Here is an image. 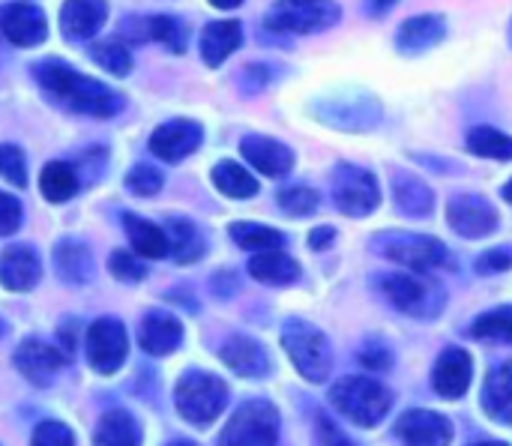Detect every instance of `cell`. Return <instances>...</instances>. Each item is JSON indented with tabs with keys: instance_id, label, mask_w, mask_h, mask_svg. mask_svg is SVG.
<instances>
[{
	"instance_id": "cell-1",
	"label": "cell",
	"mask_w": 512,
	"mask_h": 446,
	"mask_svg": "<svg viewBox=\"0 0 512 446\" xmlns=\"http://www.w3.org/2000/svg\"><path fill=\"white\" fill-rule=\"evenodd\" d=\"M36 81L60 108H69V111H78V114L111 117V114H117L123 108L120 93H114L102 81H93V78L75 72L72 66L57 63V60L39 63L36 66Z\"/></svg>"
},
{
	"instance_id": "cell-2",
	"label": "cell",
	"mask_w": 512,
	"mask_h": 446,
	"mask_svg": "<svg viewBox=\"0 0 512 446\" xmlns=\"http://www.w3.org/2000/svg\"><path fill=\"white\" fill-rule=\"evenodd\" d=\"M330 402L354 426H378L387 417L393 396L375 378H345L330 390Z\"/></svg>"
},
{
	"instance_id": "cell-3",
	"label": "cell",
	"mask_w": 512,
	"mask_h": 446,
	"mask_svg": "<svg viewBox=\"0 0 512 446\" xmlns=\"http://www.w3.org/2000/svg\"><path fill=\"white\" fill-rule=\"evenodd\" d=\"M282 345L291 357V363L297 366V372L309 381V384H321L330 378L333 369V351L327 336L306 324V321H288L282 330Z\"/></svg>"
},
{
	"instance_id": "cell-4",
	"label": "cell",
	"mask_w": 512,
	"mask_h": 446,
	"mask_svg": "<svg viewBox=\"0 0 512 446\" xmlns=\"http://www.w3.org/2000/svg\"><path fill=\"white\" fill-rule=\"evenodd\" d=\"M225 402H228V387L210 372H186L177 381L174 405L180 417L195 426H210L225 411Z\"/></svg>"
},
{
	"instance_id": "cell-5",
	"label": "cell",
	"mask_w": 512,
	"mask_h": 446,
	"mask_svg": "<svg viewBox=\"0 0 512 446\" xmlns=\"http://www.w3.org/2000/svg\"><path fill=\"white\" fill-rule=\"evenodd\" d=\"M339 6L333 0H276L264 24L276 33H321L339 21Z\"/></svg>"
},
{
	"instance_id": "cell-6",
	"label": "cell",
	"mask_w": 512,
	"mask_h": 446,
	"mask_svg": "<svg viewBox=\"0 0 512 446\" xmlns=\"http://www.w3.org/2000/svg\"><path fill=\"white\" fill-rule=\"evenodd\" d=\"M276 438L279 411L264 399H252L234 411L219 438V446H276Z\"/></svg>"
},
{
	"instance_id": "cell-7",
	"label": "cell",
	"mask_w": 512,
	"mask_h": 446,
	"mask_svg": "<svg viewBox=\"0 0 512 446\" xmlns=\"http://www.w3.org/2000/svg\"><path fill=\"white\" fill-rule=\"evenodd\" d=\"M384 297L405 315L414 318H435L444 309V291L438 282L417 276V273H393L381 279Z\"/></svg>"
},
{
	"instance_id": "cell-8",
	"label": "cell",
	"mask_w": 512,
	"mask_h": 446,
	"mask_svg": "<svg viewBox=\"0 0 512 446\" xmlns=\"http://www.w3.org/2000/svg\"><path fill=\"white\" fill-rule=\"evenodd\" d=\"M333 201L345 216H369L381 201V189L372 171L360 165H336L333 171Z\"/></svg>"
},
{
	"instance_id": "cell-9",
	"label": "cell",
	"mask_w": 512,
	"mask_h": 446,
	"mask_svg": "<svg viewBox=\"0 0 512 446\" xmlns=\"http://www.w3.org/2000/svg\"><path fill=\"white\" fill-rule=\"evenodd\" d=\"M129 354L126 330L117 318H99L87 330V363L99 375H114Z\"/></svg>"
},
{
	"instance_id": "cell-10",
	"label": "cell",
	"mask_w": 512,
	"mask_h": 446,
	"mask_svg": "<svg viewBox=\"0 0 512 446\" xmlns=\"http://www.w3.org/2000/svg\"><path fill=\"white\" fill-rule=\"evenodd\" d=\"M324 123H333L348 132H363L381 120V105L375 96L360 90H345L336 99H324L321 111H315Z\"/></svg>"
},
{
	"instance_id": "cell-11",
	"label": "cell",
	"mask_w": 512,
	"mask_h": 446,
	"mask_svg": "<svg viewBox=\"0 0 512 446\" xmlns=\"http://www.w3.org/2000/svg\"><path fill=\"white\" fill-rule=\"evenodd\" d=\"M384 255L423 273V270H438L450 264V252L441 240L435 237H420V234H393L384 240Z\"/></svg>"
},
{
	"instance_id": "cell-12",
	"label": "cell",
	"mask_w": 512,
	"mask_h": 446,
	"mask_svg": "<svg viewBox=\"0 0 512 446\" xmlns=\"http://www.w3.org/2000/svg\"><path fill=\"white\" fill-rule=\"evenodd\" d=\"M447 222L456 234L480 240L498 231V210L483 195H456L447 204Z\"/></svg>"
},
{
	"instance_id": "cell-13",
	"label": "cell",
	"mask_w": 512,
	"mask_h": 446,
	"mask_svg": "<svg viewBox=\"0 0 512 446\" xmlns=\"http://www.w3.org/2000/svg\"><path fill=\"white\" fill-rule=\"evenodd\" d=\"M204 141V129L195 120H168L150 135V153L162 162H180L192 156Z\"/></svg>"
},
{
	"instance_id": "cell-14",
	"label": "cell",
	"mask_w": 512,
	"mask_h": 446,
	"mask_svg": "<svg viewBox=\"0 0 512 446\" xmlns=\"http://www.w3.org/2000/svg\"><path fill=\"white\" fill-rule=\"evenodd\" d=\"M0 30L12 45L33 48V45L45 42L48 21H45V12L33 3H9L0 12Z\"/></svg>"
},
{
	"instance_id": "cell-15",
	"label": "cell",
	"mask_w": 512,
	"mask_h": 446,
	"mask_svg": "<svg viewBox=\"0 0 512 446\" xmlns=\"http://www.w3.org/2000/svg\"><path fill=\"white\" fill-rule=\"evenodd\" d=\"M396 438L402 446H450L453 426L435 411H408L396 423Z\"/></svg>"
},
{
	"instance_id": "cell-16",
	"label": "cell",
	"mask_w": 512,
	"mask_h": 446,
	"mask_svg": "<svg viewBox=\"0 0 512 446\" xmlns=\"http://www.w3.org/2000/svg\"><path fill=\"white\" fill-rule=\"evenodd\" d=\"M63 363H66V354L39 339H27L15 351V369L36 387L51 384V378L63 369Z\"/></svg>"
},
{
	"instance_id": "cell-17",
	"label": "cell",
	"mask_w": 512,
	"mask_h": 446,
	"mask_svg": "<svg viewBox=\"0 0 512 446\" xmlns=\"http://www.w3.org/2000/svg\"><path fill=\"white\" fill-rule=\"evenodd\" d=\"M240 150L246 156V162L261 171L264 177H285L291 168H294V153L291 147H285L282 141L276 138H267V135H246L240 141Z\"/></svg>"
},
{
	"instance_id": "cell-18",
	"label": "cell",
	"mask_w": 512,
	"mask_h": 446,
	"mask_svg": "<svg viewBox=\"0 0 512 446\" xmlns=\"http://www.w3.org/2000/svg\"><path fill=\"white\" fill-rule=\"evenodd\" d=\"M471 375H474L471 354L462 348H447L435 363L432 384L444 399H462L471 387Z\"/></svg>"
},
{
	"instance_id": "cell-19",
	"label": "cell",
	"mask_w": 512,
	"mask_h": 446,
	"mask_svg": "<svg viewBox=\"0 0 512 446\" xmlns=\"http://www.w3.org/2000/svg\"><path fill=\"white\" fill-rule=\"evenodd\" d=\"M108 18V3L105 0H66L60 9V30L66 39L81 42L90 39L102 30Z\"/></svg>"
},
{
	"instance_id": "cell-20",
	"label": "cell",
	"mask_w": 512,
	"mask_h": 446,
	"mask_svg": "<svg viewBox=\"0 0 512 446\" xmlns=\"http://www.w3.org/2000/svg\"><path fill=\"white\" fill-rule=\"evenodd\" d=\"M138 342L153 357H168L183 342V324L168 312H147L138 327Z\"/></svg>"
},
{
	"instance_id": "cell-21",
	"label": "cell",
	"mask_w": 512,
	"mask_h": 446,
	"mask_svg": "<svg viewBox=\"0 0 512 446\" xmlns=\"http://www.w3.org/2000/svg\"><path fill=\"white\" fill-rule=\"evenodd\" d=\"M42 276V261L30 246H9L0 255V285L6 291H30Z\"/></svg>"
},
{
	"instance_id": "cell-22",
	"label": "cell",
	"mask_w": 512,
	"mask_h": 446,
	"mask_svg": "<svg viewBox=\"0 0 512 446\" xmlns=\"http://www.w3.org/2000/svg\"><path fill=\"white\" fill-rule=\"evenodd\" d=\"M222 363L237 372L240 378H264L270 372V360H267V351L249 339V336H231L222 351H219Z\"/></svg>"
},
{
	"instance_id": "cell-23",
	"label": "cell",
	"mask_w": 512,
	"mask_h": 446,
	"mask_svg": "<svg viewBox=\"0 0 512 446\" xmlns=\"http://www.w3.org/2000/svg\"><path fill=\"white\" fill-rule=\"evenodd\" d=\"M243 42V27L240 21H210L201 30V57L207 66H222L225 57H231Z\"/></svg>"
},
{
	"instance_id": "cell-24",
	"label": "cell",
	"mask_w": 512,
	"mask_h": 446,
	"mask_svg": "<svg viewBox=\"0 0 512 446\" xmlns=\"http://www.w3.org/2000/svg\"><path fill=\"white\" fill-rule=\"evenodd\" d=\"M444 27H447V24H444L441 15H414V18H408V21L399 27V33H396V48H399L402 54H423V51H429L432 45L441 42Z\"/></svg>"
},
{
	"instance_id": "cell-25",
	"label": "cell",
	"mask_w": 512,
	"mask_h": 446,
	"mask_svg": "<svg viewBox=\"0 0 512 446\" xmlns=\"http://www.w3.org/2000/svg\"><path fill=\"white\" fill-rule=\"evenodd\" d=\"M393 198H396V207L411 219H423L435 210V192L420 177H414L408 171H396Z\"/></svg>"
},
{
	"instance_id": "cell-26",
	"label": "cell",
	"mask_w": 512,
	"mask_h": 446,
	"mask_svg": "<svg viewBox=\"0 0 512 446\" xmlns=\"http://www.w3.org/2000/svg\"><path fill=\"white\" fill-rule=\"evenodd\" d=\"M54 267L69 285H84L93 279V255L81 240H60L54 249Z\"/></svg>"
},
{
	"instance_id": "cell-27",
	"label": "cell",
	"mask_w": 512,
	"mask_h": 446,
	"mask_svg": "<svg viewBox=\"0 0 512 446\" xmlns=\"http://www.w3.org/2000/svg\"><path fill=\"white\" fill-rule=\"evenodd\" d=\"M249 276L264 285H291L300 279V264L291 255L270 249V252H258L249 261Z\"/></svg>"
},
{
	"instance_id": "cell-28",
	"label": "cell",
	"mask_w": 512,
	"mask_h": 446,
	"mask_svg": "<svg viewBox=\"0 0 512 446\" xmlns=\"http://www.w3.org/2000/svg\"><path fill=\"white\" fill-rule=\"evenodd\" d=\"M123 228H126V237H129L135 255H141V258H165L168 255V234H165V228L153 225L150 219L132 216V213L123 216Z\"/></svg>"
},
{
	"instance_id": "cell-29",
	"label": "cell",
	"mask_w": 512,
	"mask_h": 446,
	"mask_svg": "<svg viewBox=\"0 0 512 446\" xmlns=\"http://www.w3.org/2000/svg\"><path fill=\"white\" fill-rule=\"evenodd\" d=\"M93 444L141 446V429H138V423H135L132 414H126V411H108V414H102V420L96 423Z\"/></svg>"
},
{
	"instance_id": "cell-30",
	"label": "cell",
	"mask_w": 512,
	"mask_h": 446,
	"mask_svg": "<svg viewBox=\"0 0 512 446\" xmlns=\"http://www.w3.org/2000/svg\"><path fill=\"white\" fill-rule=\"evenodd\" d=\"M168 255H174L177 264H195L204 255V237L189 219H168Z\"/></svg>"
},
{
	"instance_id": "cell-31",
	"label": "cell",
	"mask_w": 512,
	"mask_h": 446,
	"mask_svg": "<svg viewBox=\"0 0 512 446\" xmlns=\"http://www.w3.org/2000/svg\"><path fill=\"white\" fill-rule=\"evenodd\" d=\"M483 405L489 417L512 423V363H504L501 369L489 375L486 390H483Z\"/></svg>"
},
{
	"instance_id": "cell-32",
	"label": "cell",
	"mask_w": 512,
	"mask_h": 446,
	"mask_svg": "<svg viewBox=\"0 0 512 446\" xmlns=\"http://www.w3.org/2000/svg\"><path fill=\"white\" fill-rule=\"evenodd\" d=\"M39 189H42L45 201L63 204V201H69V198L78 192V174H75V168L66 165V162H48V165L42 168Z\"/></svg>"
},
{
	"instance_id": "cell-33",
	"label": "cell",
	"mask_w": 512,
	"mask_h": 446,
	"mask_svg": "<svg viewBox=\"0 0 512 446\" xmlns=\"http://www.w3.org/2000/svg\"><path fill=\"white\" fill-rule=\"evenodd\" d=\"M213 183L222 195L228 198H252L258 192V180L237 162L231 159H222L216 168H213Z\"/></svg>"
},
{
	"instance_id": "cell-34",
	"label": "cell",
	"mask_w": 512,
	"mask_h": 446,
	"mask_svg": "<svg viewBox=\"0 0 512 446\" xmlns=\"http://www.w3.org/2000/svg\"><path fill=\"white\" fill-rule=\"evenodd\" d=\"M468 150L474 156L483 159H498V162H510L512 159V138L504 135L501 129L492 126H474L468 132Z\"/></svg>"
},
{
	"instance_id": "cell-35",
	"label": "cell",
	"mask_w": 512,
	"mask_h": 446,
	"mask_svg": "<svg viewBox=\"0 0 512 446\" xmlns=\"http://www.w3.org/2000/svg\"><path fill=\"white\" fill-rule=\"evenodd\" d=\"M231 240L240 249H252V252H270V249H282L285 237L276 228L258 225V222H234L231 225Z\"/></svg>"
},
{
	"instance_id": "cell-36",
	"label": "cell",
	"mask_w": 512,
	"mask_h": 446,
	"mask_svg": "<svg viewBox=\"0 0 512 446\" xmlns=\"http://www.w3.org/2000/svg\"><path fill=\"white\" fill-rule=\"evenodd\" d=\"M147 24V39L162 42L168 51L183 54L186 51V27L183 21H177L174 15H156V18H144Z\"/></svg>"
},
{
	"instance_id": "cell-37",
	"label": "cell",
	"mask_w": 512,
	"mask_h": 446,
	"mask_svg": "<svg viewBox=\"0 0 512 446\" xmlns=\"http://www.w3.org/2000/svg\"><path fill=\"white\" fill-rule=\"evenodd\" d=\"M90 57L111 75H129L132 69V54L120 39H102L90 45Z\"/></svg>"
},
{
	"instance_id": "cell-38",
	"label": "cell",
	"mask_w": 512,
	"mask_h": 446,
	"mask_svg": "<svg viewBox=\"0 0 512 446\" xmlns=\"http://www.w3.org/2000/svg\"><path fill=\"white\" fill-rule=\"evenodd\" d=\"M474 339H492V342H512V306H501L495 312H486L471 327Z\"/></svg>"
},
{
	"instance_id": "cell-39",
	"label": "cell",
	"mask_w": 512,
	"mask_h": 446,
	"mask_svg": "<svg viewBox=\"0 0 512 446\" xmlns=\"http://www.w3.org/2000/svg\"><path fill=\"white\" fill-rule=\"evenodd\" d=\"M318 201H321V195L309 186H288L279 192V207L288 216H309L318 210Z\"/></svg>"
},
{
	"instance_id": "cell-40",
	"label": "cell",
	"mask_w": 512,
	"mask_h": 446,
	"mask_svg": "<svg viewBox=\"0 0 512 446\" xmlns=\"http://www.w3.org/2000/svg\"><path fill=\"white\" fill-rule=\"evenodd\" d=\"M162 183H165V177H162V171L153 168V165H135V168L126 174V189H129L132 195H141V198L156 195V192L162 189Z\"/></svg>"
},
{
	"instance_id": "cell-41",
	"label": "cell",
	"mask_w": 512,
	"mask_h": 446,
	"mask_svg": "<svg viewBox=\"0 0 512 446\" xmlns=\"http://www.w3.org/2000/svg\"><path fill=\"white\" fill-rule=\"evenodd\" d=\"M108 270H111V276H114L117 282H126V285H135V282H141V279L147 276V267H144L132 252H126V249L111 252Z\"/></svg>"
},
{
	"instance_id": "cell-42",
	"label": "cell",
	"mask_w": 512,
	"mask_h": 446,
	"mask_svg": "<svg viewBox=\"0 0 512 446\" xmlns=\"http://www.w3.org/2000/svg\"><path fill=\"white\" fill-rule=\"evenodd\" d=\"M0 177L12 186H24L27 183V165H24V153L15 144H0Z\"/></svg>"
},
{
	"instance_id": "cell-43",
	"label": "cell",
	"mask_w": 512,
	"mask_h": 446,
	"mask_svg": "<svg viewBox=\"0 0 512 446\" xmlns=\"http://www.w3.org/2000/svg\"><path fill=\"white\" fill-rule=\"evenodd\" d=\"M30 446H75V438H72L69 426H63L57 420H45L36 426Z\"/></svg>"
},
{
	"instance_id": "cell-44",
	"label": "cell",
	"mask_w": 512,
	"mask_h": 446,
	"mask_svg": "<svg viewBox=\"0 0 512 446\" xmlns=\"http://www.w3.org/2000/svg\"><path fill=\"white\" fill-rule=\"evenodd\" d=\"M21 225V201L15 195L0 192V237L15 234Z\"/></svg>"
},
{
	"instance_id": "cell-45",
	"label": "cell",
	"mask_w": 512,
	"mask_h": 446,
	"mask_svg": "<svg viewBox=\"0 0 512 446\" xmlns=\"http://www.w3.org/2000/svg\"><path fill=\"white\" fill-rule=\"evenodd\" d=\"M510 267L512 252H507V249H492V252H486V255L477 258V273H483V276L504 273V270H510Z\"/></svg>"
},
{
	"instance_id": "cell-46",
	"label": "cell",
	"mask_w": 512,
	"mask_h": 446,
	"mask_svg": "<svg viewBox=\"0 0 512 446\" xmlns=\"http://www.w3.org/2000/svg\"><path fill=\"white\" fill-rule=\"evenodd\" d=\"M360 360H363L369 369H387V366H390V354H387L384 348H378V345L366 348V351L360 354Z\"/></svg>"
},
{
	"instance_id": "cell-47",
	"label": "cell",
	"mask_w": 512,
	"mask_h": 446,
	"mask_svg": "<svg viewBox=\"0 0 512 446\" xmlns=\"http://www.w3.org/2000/svg\"><path fill=\"white\" fill-rule=\"evenodd\" d=\"M318 426H321V438H324V444L327 446H351V441L345 438V435H339L336 429H333V423L330 420H318Z\"/></svg>"
},
{
	"instance_id": "cell-48",
	"label": "cell",
	"mask_w": 512,
	"mask_h": 446,
	"mask_svg": "<svg viewBox=\"0 0 512 446\" xmlns=\"http://www.w3.org/2000/svg\"><path fill=\"white\" fill-rule=\"evenodd\" d=\"M333 240H336V231H333L330 225H324V228H315V231L309 234V246H312V249H327Z\"/></svg>"
},
{
	"instance_id": "cell-49",
	"label": "cell",
	"mask_w": 512,
	"mask_h": 446,
	"mask_svg": "<svg viewBox=\"0 0 512 446\" xmlns=\"http://www.w3.org/2000/svg\"><path fill=\"white\" fill-rule=\"evenodd\" d=\"M366 6H369V12H372V15H384L387 9H393V6H396V0H366Z\"/></svg>"
},
{
	"instance_id": "cell-50",
	"label": "cell",
	"mask_w": 512,
	"mask_h": 446,
	"mask_svg": "<svg viewBox=\"0 0 512 446\" xmlns=\"http://www.w3.org/2000/svg\"><path fill=\"white\" fill-rule=\"evenodd\" d=\"M213 6H219V9H234V6H240L243 0H210Z\"/></svg>"
},
{
	"instance_id": "cell-51",
	"label": "cell",
	"mask_w": 512,
	"mask_h": 446,
	"mask_svg": "<svg viewBox=\"0 0 512 446\" xmlns=\"http://www.w3.org/2000/svg\"><path fill=\"white\" fill-rule=\"evenodd\" d=\"M504 198H507V201H510V204H512V180H510V183H507V186H504Z\"/></svg>"
},
{
	"instance_id": "cell-52",
	"label": "cell",
	"mask_w": 512,
	"mask_h": 446,
	"mask_svg": "<svg viewBox=\"0 0 512 446\" xmlns=\"http://www.w3.org/2000/svg\"><path fill=\"white\" fill-rule=\"evenodd\" d=\"M168 446H195V444H189V441H174V444H168Z\"/></svg>"
},
{
	"instance_id": "cell-53",
	"label": "cell",
	"mask_w": 512,
	"mask_h": 446,
	"mask_svg": "<svg viewBox=\"0 0 512 446\" xmlns=\"http://www.w3.org/2000/svg\"><path fill=\"white\" fill-rule=\"evenodd\" d=\"M474 446H507V444H498V441H489V444H474Z\"/></svg>"
},
{
	"instance_id": "cell-54",
	"label": "cell",
	"mask_w": 512,
	"mask_h": 446,
	"mask_svg": "<svg viewBox=\"0 0 512 446\" xmlns=\"http://www.w3.org/2000/svg\"><path fill=\"white\" fill-rule=\"evenodd\" d=\"M510 45H512V21H510Z\"/></svg>"
}]
</instances>
